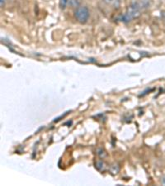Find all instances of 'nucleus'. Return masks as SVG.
Wrapping results in <instances>:
<instances>
[{
    "label": "nucleus",
    "instance_id": "f257e3e1",
    "mask_svg": "<svg viewBox=\"0 0 165 186\" xmlns=\"http://www.w3.org/2000/svg\"><path fill=\"white\" fill-rule=\"evenodd\" d=\"M141 13V8H139L137 3H135L128 8L127 12L121 17V20L124 22H128L131 21L135 17H138Z\"/></svg>",
    "mask_w": 165,
    "mask_h": 186
},
{
    "label": "nucleus",
    "instance_id": "f03ea898",
    "mask_svg": "<svg viewBox=\"0 0 165 186\" xmlns=\"http://www.w3.org/2000/svg\"><path fill=\"white\" fill-rule=\"evenodd\" d=\"M77 20L81 23H85L89 17V11L87 7H79L75 12Z\"/></svg>",
    "mask_w": 165,
    "mask_h": 186
},
{
    "label": "nucleus",
    "instance_id": "7ed1b4c3",
    "mask_svg": "<svg viewBox=\"0 0 165 186\" xmlns=\"http://www.w3.org/2000/svg\"><path fill=\"white\" fill-rule=\"evenodd\" d=\"M139 8H141V10H144V9H146L149 8L151 5V0H140L138 3Z\"/></svg>",
    "mask_w": 165,
    "mask_h": 186
},
{
    "label": "nucleus",
    "instance_id": "20e7f679",
    "mask_svg": "<svg viewBox=\"0 0 165 186\" xmlns=\"http://www.w3.org/2000/svg\"><path fill=\"white\" fill-rule=\"evenodd\" d=\"M80 3V0H68V4L73 8L78 7Z\"/></svg>",
    "mask_w": 165,
    "mask_h": 186
},
{
    "label": "nucleus",
    "instance_id": "39448f33",
    "mask_svg": "<svg viewBox=\"0 0 165 186\" xmlns=\"http://www.w3.org/2000/svg\"><path fill=\"white\" fill-rule=\"evenodd\" d=\"M106 3H107V4H110V5H113L115 7H118L119 6L120 1L119 0H104Z\"/></svg>",
    "mask_w": 165,
    "mask_h": 186
},
{
    "label": "nucleus",
    "instance_id": "423d86ee",
    "mask_svg": "<svg viewBox=\"0 0 165 186\" xmlns=\"http://www.w3.org/2000/svg\"><path fill=\"white\" fill-rule=\"evenodd\" d=\"M110 170H111V172L112 173L113 175H115V174H117L118 171H119V166H118L117 165H111V169H110Z\"/></svg>",
    "mask_w": 165,
    "mask_h": 186
},
{
    "label": "nucleus",
    "instance_id": "0eeeda50",
    "mask_svg": "<svg viewBox=\"0 0 165 186\" xmlns=\"http://www.w3.org/2000/svg\"><path fill=\"white\" fill-rule=\"evenodd\" d=\"M67 4H68V0H60V8H62V9L65 8V7H66Z\"/></svg>",
    "mask_w": 165,
    "mask_h": 186
},
{
    "label": "nucleus",
    "instance_id": "6e6552de",
    "mask_svg": "<svg viewBox=\"0 0 165 186\" xmlns=\"http://www.w3.org/2000/svg\"><path fill=\"white\" fill-rule=\"evenodd\" d=\"M96 167L98 168V170H103V168H104V164H103L102 161H98V163H97Z\"/></svg>",
    "mask_w": 165,
    "mask_h": 186
},
{
    "label": "nucleus",
    "instance_id": "1a4fd4ad",
    "mask_svg": "<svg viewBox=\"0 0 165 186\" xmlns=\"http://www.w3.org/2000/svg\"><path fill=\"white\" fill-rule=\"evenodd\" d=\"M98 156H99V157H100L101 158H104V157H106L105 151H103V149H99V150H98Z\"/></svg>",
    "mask_w": 165,
    "mask_h": 186
},
{
    "label": "nucleus",
    "instance_id": "9d476101",
    "mask_svg": "<svg viewBox=\"0 0 165 186\" xmlns=\"http://www.w3.org/2000/svg\"><path fill=\"white\" fill-rule=\"evenodd\" d=\"M4 3H5L4 0H1V8H3V6H4Z\"/></svg>",
    "mask_w": 165,
    "mask_h": 186
},
{
    "label": "nucleus",
    "instance_id": "9b49d317",
    "mask_svg": "<svg viewBox=\"0 0 165 186\" xmlns=\"http://www.w3.org/2000/svg\"><path fill=\"white\" fill-rule=\"evenodd\" d=\"M162 184L163 185H165V175L162 178Z\"/></svg>",
    "mask_w": 165,
    "mask_h": 186
}]
</instances>
